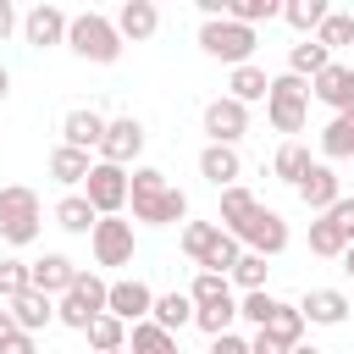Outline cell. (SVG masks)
<instances>
[{"mask_svg": "<svg viewBox=\"0 0 354 354\" xmlns=\"http://www.w3.org/2000/svg\"><path fill=\"white\" fill-rule=\"evenodd\" d=\"M326 55H337V50H354V11H326V22L310 33Z\"/></svg>", "mask_w": 354, "mask_h": 354, "instance_id": "f1b7e54d", "label": "cell"}, {"mask_svg": "<svg viewBox=\"0 0 354 354\" xmlns=\"http://www.w3.org/2000/svg\"><path fill=\"white\" fill-rule=\"evenodd\" d=\"M249 354H293V348H288V343H277L271 332H254V337H249Z\"/></svg>", "mask_w": 354, "mask_h": 354, "instance_id": "bcb514c9", "label": "cell"}, {"mask_svg": "<svg viewBox=\"0 0 354 354\" xmlns=\"http://www.w3.org/2000/svg\"><path fill=\"white\" fill-rule=\"evenodd\" d=\"M210 354H249V337H238V332H221V337H210Z\"/></svg>", "mask_w": 354, "mask_h": 354, "instance_id": "f6af8a7d", "label": "cell"}, {"mask_svg": "<svg viewBox=\"0 0 354 354\" xmlns=\"http://www.w3.org/2000/svg\"><path fill=\"white\" fill-rule=\"evenodd\" d=\"M299 315H304V326H343L348 321V293L343 288H304Z\"/></svg>", "mask_w": 354, "mask_h": 354, "instance_id": "e0dca14e", "label": "cell"}, {"mask_svg": "<svg viewBox=\"0 0 354 354\" xmlns=\"http://www.w3.org/2000/svg\"><path fill=\"white\" fill-rule=\"evenodd\" d=\"M17 28H22V17H17V6H11V0H0V39H11Z\"/></svg>", "mask_w": 354, "mask_h": 354, "instance_id": "7dc6e473", "label": "cell"}, {"mask_svg": "<svg viewBox=\"0 0 354 354\" xmlns=\"http://www.w3.org/2000/svg\"><path fill=\"white\" fill-rule=\"evenodd\" d=\"M39 227H44L39 194H33L28 183H6V188H0V238H6L11 249H28V243L39 238Z\"/></svg>", "mask_w": 354, "mask_h": 354, "instance_id": "3957f363", "label": "cell"}, {"mask_svg": "<svg viewBox=\"0 0 354 354\" xmlns=\"http://www.w3.org/2000/svg\"><path fill=\"white\" fill-rule=\"evenodd\" d=\"M116 354H127V348H116Z\"/></svg>", "mask_w": 354, "mask_h": 354, "instance_id": "11a10c76", "label": "cell"}, {"mask_svg": "<svg viewBox=\"0 0 354 354\" xmlns=\"http://www.w3.org/2000/svg\"><path fill=\"white\" fill-rule=\"evenodd\" d=\"M77 194L94 205V216H122V210H127V171H122V166H105V160H94Z\"/></svg>", "mask_w": 354, "mask_h": 354, "instance_id": "9c48e42d", "label": "cell"}, {"mask_svg": "<svg viewBox=\"0 0 354 354\" xmlns=\"http://www.w3.org/2000/svg\"><path fill=\"white\" fill-rule=\"evenodd\" d=\"M232 238H238V249H243V254H260V260H271V254H282V249H288V238H293V232H288L282 210H271V205H254V216H249V221H243Z\"/></svg>", "mask_w": 354, "mask_h": 354, "instance_id": "52a82bcc", "label": "cell"}, {"mask_svg": "<svg viewBox=\"0 0 354 354\" xmlns=\"http://www.w3.org/2000/svg\"><path fill=\"white\" fill-rule=\"evenodd\" d=\"M0 354H39V337H28V332H17V337H11V343H6Z\"/></svg>", "mask_w": 354, "mask_h": 354, "instance_id": "c3c4849f", "label": "cell"}, {"mask_svg": "<svg viewBox=\"0 0 354 354\" xmlns=\"http://www.w3.org/2000/svg\"><path fill=\"white\" fill-rule=\"evenodd\" d=\"M232 321H238V293H232V299H221V304H199V310H194V326H199L205 337L232 332Z\"/></svg>", "mask_w": 354, "mask_h": 354, "instance_id": "836d02e7", "label": "cell"}, {"mask_svg": "<svg viewBox=\"0 0 354 354\" xmlns=\"http://www.w3.org/2000/svg\"><path fill=\"white\" fill-rule=\"evenodd\" d=\"M326 11H332L326 0H282V22H288L299 39H310V33L326 22Z\"/></svg>", "mask_w": 354, "mask_h": 354, "instance_id": "f546056e", "label": "cell"}, {"mask_svg": "<svg viewBox=\"0 0 354 354\" xmlns=\"http://www.w3.org/2000/svg\"><path fill=\"white\" fill-rule=\"evenodd\" d=\"M100 138H105V116L94 111V105H72L66 116H61V144L66 149H100Z\"/></svg>", "mask_w": 354, "mask_h": 354, "instance_id": "d6986e66", "label": "cell"}, {"mask_svg": "<svg viewBox=\"0 0 354 354\" xmlns=\"http://www.w3.org/2000/svg\"><path fill=\"white\" fill-rule=\"evenodd\" d=\"M88 166H94V160H88L83 149H66V144H55V149H50V177H55L66 194H77V188H83Z\"/></svg>", "mask_w": 354, "mask_h": 354, "instance_id": "603a6c76", "label": "cell"}, {"mask_svg": "<svg viewBox=\"0 0 354 354\" xmlns=\"http://www.w3.org/2000/svg\"><path fill=\"white\" fill-rule=\"evenodd\" d=\"M149 321H155L160 332H183V326H194V299H188V293H155Z\"/></svg>", "mask_w": 354, "mask_h": 354, "instance_id": "d4e9b609", "label": "cell"}, {"mask_svg": "<svg viewBox=\"0 0 354 354\" xmlns=\"http://www.w3.org/2000/svg\"><path fill=\"white\" fill-rule=\"evenodd\" d=\"M188 299H194V310H199V304H221V299H232V282L216 277V271H199V277L188 282Z\"/></svg>", "mask_w": 354, "mask_h": 354, "instance_id": "f35d334b", "label": "cell"}, {"mask_svg": "<svg viewBox=\"0 0 354 354\" xmlns=\"http://www.w3.org/2000/svg\"><path fill=\"white\" fill-rule=\"evenodd\" d=\"M111 22H116L122 44H144V39L160 33V6H155V0H122V11H116Z\"/></svg>", "mask_w": 354, "mask_h": 354, "instance_id": "ac0fdd59", "label": "cell"}, {"mask_svg": "<svg viewBox=\"0 0 354 354\" xmlns=\"http://www.w3.org/2000/svg\"><path fill=\"white\" fill-rule=\"evenodd\" d=\"M310 171V149L299 144V138H282V149L271 155V177L277 183H288V188H299V177Z\"/></svg>", "mask_w": 354, "mask_h": 354, "instance_id": "83f0119b", "label": "cell"}, {"mask_svg": "<svg viewBox=\"0 0 354 354\" xmlns=\"http://www.w3.org/2000/svg\"><path fill=\"white\" fill-rule=\"evenodd\" d=\"M127 210L138 227H183L188 221V194L166 183L160 166H133L127 171Z\"/></svg>", "mask_w": 354, "mask_h": 354, "instance_id": "6da1fadb", "label": "cell"}, {"mask_svg": "<svg viewBox=\"0 0 354 354\" xmlns=\"http://www.w3.org/2000/svg\"><path fill=\"white\" fill-rule=\"evenodd\" d=\"M94 221H100V216H94V205H88L83 194H61V199H55V227H61V232L88 238V232H94Z\"/></svg>", "mask_w": 354, "mask_h": 354, "instance_id": "cb8c5ba5", "label": "cell"}, {"mask_svg": "<svg viewBox=\"0 0 354 354\" xmlns=\"http://www.w3.org/2000/svg\"><path fill=\"white\" fill-rule=\"evenodd\" d=\"M105 288H111V282H105L100 271H77V282L55 299V321L72 326V332H88V321L105 315Z\"/></svg>", "mask_w": 354, "mask_h": 354, "instance_id": "8992f818", "label": "cell"}, {"mask_svg": "<svg viewBox=\"0 0 354 354\" xmlns=\"http://www.w3.org/2000/svg\"><path fill=\"white\" fill-rule=\"evenodd\" d=\"M326 66H332V55H326L315 39L288 44V72H293V77H304V83H310V77H315V72H326Z\"/></svg>", "mask_w": 354, "mask_h": 354, "instance_id": "d6a6232c", "label": "cell"}, {"mask_svg": "<svg viewBox=\"0 0 354 354\" xmlns=\"http://www.w3.org/2000/svg\"><path fill=\"white\" fill-rule=\"evenodd\" d=\"M266 271H271V266H266L260 254H238V266L227 271V282L243 288V293H254V288H266Z\"/></svg>", "mask_w": 354, "mask_h": 354, "instance_id": "60d3db41", "label": "cell"}, {"mask_svg": "<svg viewBox=\"0 0 354 354\" xmlns=\"http://www.w3.org/2000/svg\"><path fill=\"white\" fill-rule=\"evenodd\" d=\"M321 160L326 166L332 160H354V111H343V116H332L321 127Z\"/></svg>", "mask_w": 354, "mask_h": 354, "instance_id": "484cf974", "label": "cell"}, {"mask_svg": "<svg viewBox=\"0 0 354 354\" xmlns=\"http://www.w3.org/2000/svg\"><path fill=\"white\" fill-rule=\"evenodd\" d=\"M293 194H299V205H304L310 216H326V210L343 199V177H337L326 160H310V171L299 177V188H293Z\"/></svg>", "mask_w": 354, "mask_h": 354, "instance_id": "4fadbf2b", "label": "cell"}, {"mask_svg": "<svg viewBox=\"0 0 354 354\" xmlns=\"http://www.w3.org/2000/svg\"><path fill=\"white\" fill-rule=\"evenodd\" d=\"M266 122L277 133H288V138L304 133V122H310V83L293 77V72H277L271 88H266Z\"/></svg>", "mask_w": 354, "mask_h": 354, "instance_id": "277c9868", "label": "cell"}, {"mask_svg": "<svg viewBox=\"0 0 354 354\" xmlns=\"http://www.w3.org/2000/svg\"><path fill=\"white\" fill-rule=\"evenodd\" d=\"M88 249H94V266H133L138 232H133L127 216H100L94 232H88Z\"/></svg>", "mask_w": 354, "mask_h": 354, "instance_id": "ba28073f", "label": "cell"}, {"mask_svg": "<svg viewBox=\"0 0 354 354\" xmlns=\"http://www.w3.org/2000/svg\"><path fill=\"white\" fill-rule=\"evenodd\" d=\"M326 221H332V227H337V232H343V238L354 243V199H348V194H343V199H337V205L326 210Z\"/></svg>", "mask_w": 354, "mask_h": 354, "instance_id": "ee69618b", "label": "cell"}, {"mask_svg": "<svg viewBox=\"0 0 354 354\" xmlns=\"http://www.w3.org/2000/svg\"><path fill=\"white\" fill-rule=\"evenodd\" d=\"M293 354H321V348H315V343H299V348H293Z\"/></svg>", "mask_w": 354, "mask_h": 354, "instance_id": "f5cc1de1", "label": "cell"}, {"mask_svg": "<svg viewBox=\"0 0 354 354\" xmlns=\"http://www.w3.org/2000/svg\"><path fill=\"white\" fill-rule=\"evenodd\" d=\"M17 293H28V260H17V254H6V260H0V299L11 304Z\"/></svg>", "mask_w": 354, "mask_h": 354, "instance_id": "b9f144b4", "label": "cell"}, {"mask_svg": "<svg viewBox=\"0 0 354 354\" xmlns=\"http://www.w3.org/2000/svg\"><path fill=\"white\" fill-rule=\"evenodd\" d=\"M77 271H83V266H77L72 254H55V249H50V254L28 260V288H33V293H44V299H61V293L77 282Z\"/></svg>", "mask_w": 354, "mask_h": 354, "instance_id": "5bb4252c", "label": "cell"}, {"mask_svg": "<svg viewBox=\"0 0 354 354\" xmlns=\"http://www.w3.org/2000/svg\"><path fill=\"white\" fill-rule=\"evenodd\" d=\"M6 94H11V72L0 66V100H6Z\"/></svg>", "mask_w": 354, "mask_h": 354, "instance_id": "816d5d0a", "label": "cell"}, {"mask_svg": "<svg viewBox=\"0 0 354 354\" xmlns=\"http://www.w3.org/2000/svg\"><path fill=\"white\" fill-rule=\"evenodd\" d=\"M254 205H260V199H254V194H249L243 183L221 188V210H216V227H221V232H238V227H243V221L254 216Z\"/></svg>", "mask_w": 354, "mask_h": 354, "instance_id": "4316f807", "label": "cell"}, {"mask_svg": "<svg viewBox=\"0 0 354 354\" xmlns=\"http://www.w3.org/2000/svg\"><path fill=\"white\" fill-rule=\"evenodd\" d=\"M260 332H271L277 343H288V348H299V343H304V315H299V304H288V299H277V310H271V321H266Z\"/></svg>", "mask_w": 354, "mask_h": 354, "instance_id": "1f68e13d", "label": "cell"}, {"mask_svg": "<svg viewBox=\"0 0 354 354\" xmlns=\"http://www.w3.org/2000/svg\"><path fill=\"white\" fill-rule=\"evenodd\" d=\"M343 271H348V282H354V243L343 249Z\"/></svg>", "mask_w": 354, "mask_h": 354, "instance_id": "f907efd6", "label": "cell"}, {"mask_svg": "<svg viewBox=\"0 0 354 354\" xmlns=\"http://www.w3.org/2000/svg\"><path fill=\"white\" fill-rule=\"evenodd\" d=\"M238 254H243V249H238V238H232V232H221V227H216V238H210V243H205V254H199V260H194V266H199V271H216V277H227V271H232V266H238Z\"/></svg>", "mask_w": 354, "mask_h": 354, "instance_id": "4dcf8cb0", "label": "cell"}, {"mask_svg": "<svg viewBox=\"0 0 354 354\" xmlns=\"http://www.w3.org/2000/svg\"><path fill=\"white\" fill-rule=\"evenodd\" d=\"M171 348H177V337H171V332H160L155 321L127 326V354H171Z\"/></svg>", "mask_w": 354, "mask_h": 354, "instance_id": "d590c367", "label": "cell"}, {"mask_svg": "<svg viewBox=\"0 0 354 354\" xmlns=\"http://www.w3.org/2000/svg\"><path fill=\"white\" fill-rule=\"evenodd\" d=\"M171 354H183V348H171Z\"/></svg>", "mask_w": 354, "mask_h": 354, "instance_id": "db71d44e", "label": "cell"}, {"mask_svg": "<svg viewBox=\"0 0 354 354\" xmlns=\"http://www.w3.org/2000/svg\"><path fill=\"white\" fill-rule=\"evenodd\" d=\"M11 321H17V332H28V337H39L50 321H55V299H44V293H17L11 299Z\"/></svg>", "mask_w": 354, "mask_h": 354, "instance_id": "44dd1931", "label": "cell"}, {"mask_svg": "<svg viewBox=\"0 0 354 354\" xmlns=\"http://www.w3.org/2000/svg\"><path fill=\"white\" fill-rule=\"evenodd\" d=\"M199 177L221 194V188H232V183L243 177V155H238L232 144H205V149H199Z\"/></svg>", "mask_w": 354, "mask_h": 354, "instance_id": "ffe728a7", "label": "cell"}, {"mask_svg": "<svg viewBox=\"0 0 354 354\" xmlns=\"http://www.w3.org/2000/svg\"><path fill=\"white\" fill-rule=\"evenodd\" d=\"M266 88H271V77H266V66H254V61H243V66L227 72V100H238V105L266 100Z\"/></svg>", "mask_w": 354, "mask_h": 354, "instance_id": "7402d4cb", "label": "cell"}, {"mask_svg": "<svg viewBox=\"0 0 354 354\" xmlns=\"http://www.w3.org/2000/svg\"><path fill=\"white\" fill-rule=\"evenodd\" d=\"M149 304H155V293H149L138 277H122V282H111V288H105V315H116L122 326L149 321Z\"/></svg>", "mask_w": 354, "mask_h": 354, "instance_id": "2e32d148", "label": "cell"}, {"mask_svg": "<svg viewBox=\"0 0 354 354\" xmlns=\"http://www.w3.org/2000/svg\"><path fill=\"white\" fill-rule=\"evenodd\" d=\"M17 337V321H11V310H0V348Z\"/></svg>", "mask_w": 354, "mask_h": 354, "instance_id": "681fc988", "label": "cell"}, {"mask_svg": "<svg viewBox=\"0 0 354 354\" xmlns=\"http://www.w3.org/2000/svg\"><path fill=\"white\" fill-rule=\"evenodd\" d=\"M66 11L61 6H50V0H39L33 11H22V44L28 50H55V44H66Z\"/></svg>", "mask_w": 354, "mask_h": 354, "instance_id": "7c38bea8", "label": "cell"}, {"mask_svg": "<svg viewBox=\"0 0 354 354\" xmlns=\"http://www.w3.org/2000/svg\"><path fill=\"white\" fill-rule=\"evenodd\" d=\"M227 17L243 22V28H260V22L282 17V0H227Z\"/></svg>", "mask_w": 354, "mask_h": 354, "instance_id": "74e56055", "label": "cell"}, {"mask_svg": "<svg viewBox=\"0 0 354 354\" xmlns=\"http://www.w3.org/2000/svg\"><path fill=\"white\" fill-rule=\"evenodd\" d=\"M144 122L138 116H116V122H105V138H100V160L105 166H138V155H144Z\"/></svg>", "mask_w": 354, "mask_h": 354, "instance_id": "30bf717a", "label": "cell"}, {"mask_svg": "<svg viewBox=\"0 0 354 354\" xmlns=\"http://www.w3.org/2000/svg\"><path fill=\"white\" fill-rule=\"evenodd\" d=\"M66 50H72L77 61L116 66L127 44H122V33H116V22H111V17H100V11H77V17L66 22Z\"/></svg>", "mask_w": 354, "mask_h": 354, "instance_id": "7a4b0ae2", "label": "cell"}, {"mask_svg": "<svg viewBox=\"0 0 354 354\" xmlns=\"http://www.w3.org/2000/svg\"><path fill=\"white\" fill-rule=\"evenodd\" d=\"M254 44H260V33H254V28H243V22H232V17L199 22V50H205L210 61L243 66V61H254Z\"/></svg>", "mask_w": 354, "mask_h": 354, "instance_id": "5b68a950", "label": "cell"}, {"mask_svg": "<svg viewBox=\"0 0 354 354\" xmlns=\"http://www.w3.org/2000/svg\"><path fill=\"white\" fill-rule=\"evenodd\" d=\"M199 127H205V138H210V144H232V149H238V138L249 133V105H238V100L216 94V100L199 111Z\"/></svg>", "mask_w": 354, "mask_h": 354, "instance_id": "8fae6325", "label": "cell"}, {"mask_svg": "<svg viewBox=\"0 0 354 354\" xmlns=\"http://www.w3.org/2000/svg\"><path fill=\"white\" fill-rule=\"evenodd\" d=\"M343 249H348V238H343L326 216H315V221H310V254H321V260H343Z\"/></svg>", "mask_w": 354, "mask_h": 354, "instance_id": "8d00e7d4", "label": "cell"}, {"mask_svg": "<svg viewBox=\"0 0 354 354\" xmlns=\"http://www.w3.org/2000/svg\"><path fill=\"white\" fill-rule=\"evenodd\" d=\"M310 100H321L332 116L354 111V61H332L326 72H315L310 77Z\"/></svg>", "mask_w": 354, "mask_h": 354, "instance_id": "9a60e30c", "label": "cell"}, {"mask_svg": "<svg viewBox=\"0 0 354 354\" xmlns=\"http://www.w3.org/2000/svg\"><path fill=\"white\" fill-rule=\"evenodd\" d=\"M83 337H88V348H94V354H116V348H127V326H122L116 315H94Z\"/></svg>", "mask_w": 354, "mask_h": 354, "instance_id": "e575fe53", "label": "cell"}, {"mask_svg": "<svg viewBox=\"0 0 354 354\" xmlns=\"http://www.w3.org/2000/svg\"><path fill=\"white\" fill-rule=\"evenodd\" d=\"M271 310H277V293H266V288H254V293H238V321H249L254 332L271 321Z\"/></svg>", "mask_w": 354, "mask_h": 354, "instance_id": "ab89813d", "label": "cell"}, {"mask_svg": "<svg viewBox=\"0 0 354 354\" xmlns=\"http://www.w3.org/2000/svg\"><path fill=\"white\" fill-rule=\"evenodd\" d=\"M348 199H354V188H348Z\"/></svg>", "mask_w": 354, "mask_h": 354, "instance_id": "9f6ffc18", "label": "cell"}, {"mask_svg": "<svg viewBox=\"0 0 354 354\" xmlns=\"http://www.w3.org/2000/svg\"><path fill=\"white\" fill-rule=\"evenodd\" d=\"M210 238H216V221H183V232H177V243H183V254H188V260H199Z\"/></svg>", "mask_w": 354, "mask_h": 354, "instance_id": "7bdbcfd3", "label": "cell"}]
</instances>
